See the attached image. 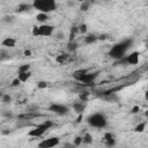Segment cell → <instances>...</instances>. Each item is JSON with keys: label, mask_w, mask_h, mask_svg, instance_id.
<instances>
[{"label": "cell", "mask_w": 148, "mask_h": 148, "mask_svg": "<svg viewBox=\"0 0 148 148\" xmlns=\"http://www.w3.org/2000/svg\"><path fill=\"white\" fill-rule=\"evenodd\" d=\"M139 52L134 51L127 56H125V60H126V65H136L139 62Z\"/></svg>", "instance_id": "ba28073f"}, {"label": "cell", "mask_w": 148, "mask_h": 148, "mask_svg": "<svg viewBox=\"0 0 148 148\" xmlns=\"http://www.w3.org/2000/svg\"><path fill=\"white\" fill-rule=\"evenodd\" d=\"M20 83H21V81L18 80V77H16V79L13 80V82H12V87H17V86H20Z\"/></svg>", "instance_id": "f546056e"}, {"label": "cell", "mask_w": 148, "mask_h": 148, "mask_svg": "<svg viewBox=\"0 0 148 148\" xmlns=\"http://www.w3.org/2000/svg\"><path fill=\"white\" fill-rule=\"evenodd\" d=\"M147 38H148V36H147Z\"/></svg>", "instance_id": "60d3db41"}, {"label": "cell", "mask_w": 148, "mask_h": 148, "mask_svg": "<svg viewBox=\"0 0 148 148\" xmlns=\"http://www.w3.org/2000/svg\"><path fill=\"white\" fill-rule=\"evenodd\" d=\"M3 21H5L6 23H12V22L14 21V16H12V15H6V16L3 17Z\"/></svg>", "instance_id": "484cf974"}, {"label": "cell", "mask_w": 148, "mask_h": 148, "mask_svg": "<svg viewBox=\"0 0 148 148\" xmlns=\"http://www.w3.org/2000/svg\"><path fill=\"white\" fill-rule=\"evenodd\" d=\"M77 46H79L77 43L73 40V42H69V43L67 44V50H68L69 52H74V51L77 49Z\"/></svg>", "instance_id": "ac0fdd59"}, {"label": "cell", "mask_w": 148, "mask_h": 148, "mask_svg": "<svg viewBox=\"0 0 148 148\" xmlns=\"http://www.w3.org/2000/svg\"><path fill=\"white\" fill-rule=\"evenodd\" d=\"M67 58H68L67 54H59V56L56 58V61H57L58 64H64V62L67 60Z\"/></svg>", "instance_id": "ffe728a7"}, {"label": "cell", "mask_w": 148, "mask_h": 148, "mask_svg": "<svg viewBox=\"0 0 148 148\" xmlns=\"http://www.w3.org/2000/svg\"><path fill=\"white\" fill-rule=\"evenodd\" d=\"M30 72H24V73H18V80L21 81V82H25V81H28V79L30 77Z\"/></svg>", "instance_id": "e0dca14e"}, {"label": "cell", "mask_w": 148, "mask_h": 148, "mask_svg": "<svg viewBox=\"0 0 148 148\" xmlns=\"http://www.w3.org/2000/svg\"><path fill=\"white\" fill-rule=\"evenodd\" d=\"M49 111L56 113V114H59V116H65L69 112V108L66 106V105H62V104H51L49 106Z\"/></svg>", "instance_id": "5b68a950"}, {"label": "cell", "mask_w": 148, "mask_h": 148, "mask_svg": "<svg viewBox=\"0 0 148 148\" xmlns=\"http://www.w3.org/2000/svg\"><path fill=\"white\" fill-rule=\"evenodd\" d=\"M139 110H140V108H139L138 105H135V106H133V108H132V110H131L130 112H131V113H136Z\"/></svg>", "instance_id": "1f68e13d"}, {"label": "cell", "mask_w": 148, "mask_h": 148, "mask_svg": "<svg viewBox=\"0 0 148 148\" xmlns=\"http://www.w3.org/2000/svg\"><path fill=\"white\" fill-rule=\"evenodd\" d=\"M62 148H77V146H75L74 143H65Z\"/></svg>", "instance_id": "4dcf8cb0"}, {"label": "cell", "mask_w": 148, "mask_h": 148, "mask_svg": "<svg viewBox=\"0 0 148 148\" xmlns=\"http://www.w3.org/2000/svg\"><path fill=\"white\" fill-rule=\"evenodd\" d=\"M73 143H74L75 146H77V147H79V146H80L81 143H83V140H82V136H76V138L74 139V142H73Z\"/></svg>", "instance_id": "d4e9b609"}, {"label": "cell", "mask_w": 148, "mask_h": 148, "mask_svg": "<svg viewBox=\"0 0 148 148\" xmlns=\"http://www.w3.org/2000/svg\"><path fill=\"white\" fill-rule=\"evenodd\" d=\"M34 9L39 10V13L49 14L57 9V3L53 0H35L32 2Z\"/></svg>", "instance_id": "7a4b0ae2"}, {"label": "cell", "mask_w": 148, "mask_h": 148, "mask_svg": "<svg viewBox=\"0 0 148 148\" xmlns=\"http://www.w3.org/2000/svg\"><path fill=\"white\" fill-rule=\"evenodd\" d=\"M56 37H57L58 39H62V38H64V34H62V32H58V34L56 35Z\"/></svg>", "instance_id": "836d02e7"}, {"label": "cell", "mask_w": 148, "mask_h": 148, "mask_svg": "<svg viewBox=\"0 0 148 148\" xmlns=\"http://www.w3.org/2000/svg\"><path fill=\"white\" fill-rule=\"evenodd\" d=\"M104 142H105V146L106 147H113L116 145V139H114L113 134L110 133V132L105 133L104 134Z\"/></svg>", "instance_id": "9c48e42d"}, {"label": "cell", "mask_w": 148, "mask_h": 148, "mask_svg": "<svg viewBox=\"0 0 148 148\" xmlns=\"http://www.w3.org/2000/svg\"><path fill=\"white\" fill-rule=\"evenodd\" d=\"M86 73H88L87 69H77V71H75V72L73 73V77H74L76 81H81V79L84 76Z\"/></svg>", "instance_id": "4fadbf2b"}, {"label": "cell", "mask_w": 148, "mask_h": 148, "mask_svg": "<svg viewBox=\"0 0 148 148\" xmlns=\"http://www.w3.org/2000/svg\"><path fill=\"white\" fill-rule=\"evenodd\" d=\"M146 47H147V49H148V43H147V45H146Z\"/></svg>", "instance_id": "ab89813d"}, {"label": "cell", "mask_w": 148, "mask_h": 148, "mask_svg": "<svg viewBox=\"0 0 148 148\" xmlns=\"http://www.w3.org/2000/svg\"><path fill=\"white\" fill-rule=\"evenodd\" d=\"M32 35H34V36H36V37H38V36H39V28H38L37 25H35V27L32 28Z\"/></svg>", "instance_id": "83f0119b"}, {"label": "cell", "mask_w": 148, "mask_h": 148, "mask_svg": "<svg viewBox=\"0 0 148 148\" xmlns=\"http://www.w3.org/2000/svg\"><path fill=\"white\" fill-rule=\"evenodd\" d=\"M36 20H37L38 22H40V23H43V24H44V22H46V21L49 20V14H45V13H39V14H37Z\"/></svg>", "instance_id": "2e32d148"}, {"label": "cell", "mask_w": 148, "mask_h": 148, "mask_svg": "<svg viewBox=\"0 0 148 148\" xmlns=\"http://www.w3.org/2000/svg\"><path fill=\"white\" fill-rule=\"evenodd\" d=\"M87 123L91 127H95V128H104L106 126V124H108V120H106V118H105V116L103 113L96 112V113L90 114L87 118Z\"/></svg>", "instance_id": "3957f363"}, {"label": "cell", "mask_w": 148, "mask_h": 148, "mask_svg": "<svg viewBox=\"0 0 148 148\" xmlns=\"http://www.w3.org/2000/svg\"><path fill=\"white\" fill-rule=\"evenodd\" d=\"M10 101H12V97H10L8 94H3V95L1 96V102H2L3 104H8V103H10Z\"/></svg>", "instance_id": "603a6c76"}, {"label": "cell", "mask_w": 148, "mask_h": 148, "mask_svg": "<svg viewBox=\"0 0 148 148\" xmlns=\"http://www.w3.org/2000/svg\"><path fill=\"white\" fill-rule=\"evenodd\" d=\"M51 126H53V123H52L51 120L43 121L42 124L37 125L35 128L30 130V131L28 132V135H29V136H32V138H39V136H42V135L46 132V130H49Z\"/></svg>", "instance_id": "277c9868"}, {"label": "cell", "mask_w": 148, "mask_h": 148, "mask_svg": "<svg viewBox=\"0 0 148 148\" xmlns=\"http://www.w3.org/2000/svg\"><path fill=\"white\" fill-rule=\"evenodd\" d=\"M31 8H34V7H32V3H31V5H30V3H21V5H18V7H17V12H18V13L28 12V10L31 9Z\"/></svg>", "instance_id": "9a60e30c"}, {"label": "cell", "mask_w": 148, "mask_h": 148, "mask_svg": "<svg viewBox=\"0 0 148 148\" xmlns=\"http://www.w3.org/2000/svg\"><path fill=\"white\" fill-rule=\"evenodd\" d=\"M89 7H90V2H89V1H83V2L81 3V6H80V9H81L82 12H87V10L89 9Z\"/></svg>", "instance_id": "cb8c5ba5"}, {"label": "cell", "mask_w": 148, "mask_h": 148, "mask_svg": "<svg viewBox=\"0 0 148 148\" xmlns=\"http://www.w3.org/2000/svg\"><path fill=\"white\" fill-rule=\"evenodd\" d=\"M145 114H146V116L148 117V111H146V112H145Z\"/></svg>", "instance_id": "f35d334b"}, {"label": "cell", "mask_w": 148, "mask_h": 148, "mask_svg": "<svg viewBox=\"0 0 148 148\" xmlns=\"http://www.w3.org/2000/svg\"><path fill=\"white\" fill-rule=\"evenodd\" d=\"M145 128H146V123H140V124H138V125L134 127V131L138 132V133H141V132L145 131Z\"/></svg>", "instance_id": "44dd1931"}, {"label": "cell", "mask_w": 148, "mask_h": 148, "mask_svg": "<svg viewBox=\"0 0 148 148\" xmlns=\"http://www.w3.org/2000/svg\"><path fill=\"white\" fill-rule=\"evenodd\" d=\"M39 28V36H44V37H49L53 34L54 28L50 24H42L38 27Z\"/></svg>", "instance_id": "52a82bcc"}, {"label": "cell", "mask_w": 148, "mask_h": 148, "mask_svg": "<svg viewBox=\"0 0 148 148\" xmlns=\"http://www.w3.org/2000/svg\"><path fill=\"white\" fill-rule=\"evenodd\" d=\"M81 118H82V114H80V116H79V118H77V120H76V121H77V123H80V121H81Z\"/></svg>", "instance_id": "8d00e7d4"}, {"label": "cell", "mask_w": 148, "mask_h": 148, "mask_svg": "<svg viewBox=\"0 0 148 148\" xmlns=\"http://www.w3.org/2000/svg\"><path fill=\"white\" fill-rule=\"evenodd\" d=\"M87 97H88V92H84V94H81V95H80V98H81L83 102L87 99Z\"/></svg>", "instance_id": "d6a6232c"}, {"label": "cell", "mask_w": 148, "mask_h": 148, "mask_svg": "<svg viewBox=\"0 0 148 148\" xmlns=\"http://www.w3.org/2000/svg\"><path fill=\"white\" fill-rule=\"evenodd\" d=\"M97 39H98V37H97L95 34H88V35L84 37V43H86V44H92V43H95Z\"/></svg>", "instance_id": "5bb4252c"}, {"label": "cell", "mask_w": 148, "mask_h": 148, "mask_svg": "<svg viewBox=\"0 0 148 148\" xmlns=\"http://www.w3.org/2000/svg\"><path fill=\"white\" fill-rule=\"evenodd\" d=\"M98 38H99V39H105V38H106V35H101Z\"/></svg>", "instance_id": "d590c367"}, {"label": "cell", "mask_w": 148, "mask_h": 148, "mask_svg": "<svg viewBox=\"0 0 148 148\" xmlns=\"http://www.w3.org/2000/svg\"><path fill=\"white\" fill-rule=\"evenodd\" d=\"M73 110L76 112V113H79V114H82V112H83V110L86 109V105L83 104V103H80V102H76V103H74L73 104Z\"/></svg>", "instance_id": "8fae6325"}, {"label": "cell", "mask_w": 148, "mask_h": 148, "mask_svg": "<svg viewBox=\"0 0 148 148\" xmlns=\"http://www.w3.org/2000/svg\"><path fill=\"white\" fill-rule=\"evenodd\" d=\"M145 98L148 101V90H147V91H146V94H145Z\"/></svg>", "instance_id": "74e56055"}, {"label": "cell", "mask_w": 148, "mask_h": 148, "mask_svg": "<svg viewBox=\"0 0 148 148\" xmlns=\"http://www.w3.org/2000/svg\"><path fill=\"white\" fill-rule=\"evenodd\" d=\"M59 142H60V140L57 136L47 138V139H44L43 141H40L38 143V148H53V147L58 146Z\"/></svg>", "instance_id": "8992f818"}, {"label": "cell", "mask_w": 148, "mask_h": 148, "mask_svg": "<svg viewBox=\"0 0 148 148\" xmlns=\"http://www.w3.org/2000/svg\"><path fill=\"white\" fill-rule=\"evenodd\" d=\"M79 31H80L81 34L87 32V24H81V25L79 27Z\"/></svg>", "instance_id": "f1b7e54d"}, {"label": "cell", "mask_w": 148, "mask_h": 148, "mask_svg": "<svg viewBox=\"0 0 148 148\" xmlns=\"http://www.w3.org/2000/svg\"><path fill=\"white\" fill-rule=\"evenodd\" d=\"M96 76H97V73H90V72H88V73H86L84 74V76L81 79V81L80 82H82V83H91L95 79H96Z\"/></svg>", "instance_id": "30bf717a"}, {"label": "cell", "mask_w": 148, "mask_h": 148, "mask_svg": "<svg viewBox=\"0 0 148 148\" xmlns=\"http://www.w3.org/2000/svg\"><path fill=\"white\" fill-rule=\"evenodd\" d=\"M24 56H27V57L31 56V51H30V50H25V51H24Z\"/></svg>", "instance_id": "e575fe53"}, {"label": "cell", "mask_w": 148, "mask_h": 148, "mask_svg": "<svg viewBox=\"0 0 148 148\" xmlns=\"http://www.w3.org/2000/svg\"><path fill=\"white\" fill-rule=\"evenodd\" d=\"M133 44V39L131 38H127V39H124L123 42L116 44L109 52V56L116 60H120L121 58L125 57V53L127 52V50L132 46Z\"/></svg>", "instance_id": "6da1fadb"}, {"label": "cell", "mask_w": 148, "mask_h": 148, "mask_svg": "<svg viewBox=\"0 0 148 148\" xmlns=\"http://www.w3.org/2000/svg\"><path fill=\"white\" fill-rule=\"evenodd\" d=\"M82 140H83V143H86V145H90V143H92V136H91L89 133L84 134V135L82 136Z\"/></svg>", "instance_id": "d6986e66"}, {"label": "cell", "mask_w": 148, "mask_h": 148, "mask_svg": "<svg viewBox=\"0 0 148 148\" xmlns=\"http://www.w3.org/2000/svg\"><path fill=\"white\" fill-rule=\"evenodd\" d=\"M37 87H38L39 89H44V88L47 87V82H46V81H39V82L37 83Z\"/></svg>", "instance_id": "4316f807"}, {"label": "cell", "mask_w": 148, "mask_h": 148, "mask_svg": "<svg viewBox=\"0 0 148 148\" xmlns=\"http://www.w3.org/2000/svg\"><path fill=\"white\" fill-rule=\"evenodd\" d=\"M15 44H16V40L13 37H7L2 40V45L6 46V47H14Z\"/></svg>", "instance_id": "7c38bea8"}, {"label": "cell", "mask_w": 148, "mask_h": 148, "mask_svg": "<svg viewBox=\"0 0 148 148\" xmlns=\"http://www.w3.org/2000/svg\"><path fill=\"white\" fill-rule=\"evenodd\" d=\"M24 72H30V65L24 64L18 67V73H24Z\"/></svg>", "instance_id": "7402d4cb"}]
</instances>
